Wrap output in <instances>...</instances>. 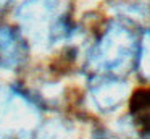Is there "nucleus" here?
Here are the masks:
<instances>
[{
    "mask_svg": "<svg viewBox=\"0 0 150 139\" xmlns=\"http://www.w3.org/2000/svg\"><path fill=\"white\" fill-rule=\"evenodd\" d=\"M127 83L124 78L95 76L89 78L87 100L98 113H111L124 102L127 96Z\"/></svg>",
    "mask_w": 150,
    "mask_h": 139,
    "instance_id": "nucleus-4",
    "label": "nucleus"
},
{
    "mask_svg": "<svg viewBox=\"0 0 150 139\" xmlns=\"http://www.w3.org/2000/svg\"><path fill=\"white\" fill-rule=\"evenodd\" d=\"M142 139H150V129H149V131H144Z\"/></svg>",
    "mask_w": 150,
    "mask_h": 139,
    "instance_id": "nucleus-10",
    "label": "nucleus"
},
{
    "mask_svg": "<svg viewBox=\"0 0 150 139\" xmlns=\"http://www.w3.org/2000/svg\"><path fill=\"white\" fill-rule=\"evenodd\" d=\"M11 2H13V0H0V8H5V6H8Z\"/></svg>",
    "mask_w": 150,
    "mask_h": 139,
    "instance_id": "nucleus-9",
    "label": "nucleus"
},
{
    "mask_svg": "<svg viewBox=\"0 0 150 139\" xmlns=\"http://www.w3.org/2000/svg\"><path fill=\"white\" fill-rule=\"evenodd\" d=\"M15 18L24 39L42 48L68 42L76 34L68 0H23Z\"/></svg>",
    "mask_w": 150,
    "mask_h": 139,
    "instance_id": "nucleus-2",
    "label": "nucleus"
},
{
    "mask_svg": "<svg viewBox=\"0 0 150 139\" xmlns=\"http://www.w3.org/2000/svg\"><path fill=\"white\" fill-rule=\"evenodd\" d=\"M29 58V44L18 29L0 23V70L18 71Z\"/></svg>",
    "mask_w": 150,
    "mask_h": 139,
    "instance_id": "nucleus-5",
    "label": "nucleus"
},
{
    "mask_svg": "<svg viewBox=\"0 0 150 139\" xmlns=\"http://www.w3.org/2000/svg\"><path fill=\"white\" fill-rule=\"evenodd\" d=\"M33 139H58V131L52 125H40Z\"/></svg>",
    "mask_w": 150,
    "mask_h": 139,
    "instance_id": "nucleus-8",
    "label": "nucleus"
},
{
    "mask_svg": "<svg viewBox=\"0 0 150 139\" xmlns=\"http://www.w3.org/2000/svg\"><path fill=\"white\" fill-rule=\"evenodd\" d=\"M97 139H110V138H97Z\"/></svg>",
    "mask_w": 150,
    "mask_h": 139,
    "instance_id": "nucleus-11",
    "label": "nucleus"
},
{
    "mask_svg": "<svg viewBox=\"0 0 150 139\" xmlns=\"http://www.w3.org/2000/svg\"><path fill=\"white\" fill-rule=\"evenodd\" d=\"M139 34L132 23L116 18L107 23L86 53L84 70L89 78H124L136 68Z\"/></svg>",
    "mask_w": 150,
    "mask_h": 139,
    "instance_id": "nucleus-1",
    "label": "nucleus"
},
{
    "mask_svg": "<svg viewBox=\"0 0 150 139\" xmlns=\"http://www.w3.org/2000/svg\"><path fill=\"white\" fill-rule=\"evenodd\" d=\"M136 70L144 81H150V26L139 37Z\"/></svg>",
    "mask_w": 150,
    "mask_h": 139,
    "instance_id": "nucleus-7",
    "label": "nucleus"
},
{
    "mask_svg": "<svg viewBox=\"0 0 150 139\" xmlns=\"http://www.w3.org/2000/svg\"><path fill=\"white\" fill-rule=\"evenodd\" d=\"M42 125V107L16 84L0 86V139H33Z\"/></svg>",
    "mask_w": 150,
    "mask_h": 139,
    "instance_id": "nucleus-3",
    "label": "nucleus"
},
{
    "mask_svg": "<svg viewBox=\"0 0 150 139\" xmlns=\"http://www.w3.org/2000/svg\"><path fill=\"white\" fill-rule=\"evenodd\" d=\"M129 115L136 125L150 129V87L139 89L129 99Z\"/></svg>",
    "mask_w": 150,
    "mask_h": 139,
    "instance_id": "nucleus-6",
    "label": "nucleus"
}]
</instances>
